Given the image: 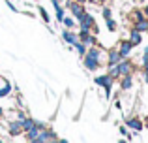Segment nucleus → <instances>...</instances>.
<instances>
[{"label": "nucleus", "mask_w": 148, "mask_h": 143, "mask_svg": "<svg viewBox=\"0 0 148 143\" xmlns=\"http://www.w3.org/2000/svg\"><path fill=\"white\" fill-rule=\"evenodd\" d=\"M19 130H21V124H19V122L17 124H11V134H17Z\"/></svg>", "instance_id": "obj_12"}, {"label": "nucleus", "mask_w": 148, "mask_h": 143, "mask_svg": "<svg viewBox=\"0 0 148 143\" xmlns=\"http://www.w3.org/2000/svg\"><path fill=\"white\" fill-rule=\"evenodd\" d=\"M122 87H124V88H130V87H131V79H130V77H126V79H124Z\"/></svg>", "instance_id": "obj_13"}, {"label": "nucleus", "mask_w": 148, "mask_h": 143, "mask_svg": "<svg viewBox=\"0 0 148 143\" xmlns=\"http://www.w3.org/2000/svg\"><path fill=\"white\" fill-rule=\"evenodd\" d=\"M54 8H56V17H58V19H62L64 11H62V8H60V6H58V2H56V0H54Z\"/></svg>", "instance_id": "obj_10"}, {"label": "nucleus", "mask_w": 148, "mask_h": 143, "mask_svg": "<svg viewBox=\"0 0 148 143\" xmlns=\"http://www.w3.org/2000/svg\"><path fill=\"white\" fill-rule=\"evenodd\" d=\"M127 126H131V128H135V130H141V122L135 121V119L133 121H127Z\"/></svg>", "instance_id": "obj_9"}, {"label": "nucleus", "mask_w": 148, "mask_h": 143, "mask_svg": "<svg viewBox=\"0 0 148 143\" xmlns=\"http://www.w3.org/2000/svg\"><path fill=\"white\" fill-rule=\"evenodd\" d=\"M130 49H131V44H124L122 45V53H120V55H127V53H130Z\"/></svg>", "instance_id": "obj_11"}, {"label": "nucleus", "mask_w": 148, "mask_h": 143, "mask_svg": "<svg viewBox=\"0 0 148 143\" xmlns=\"http://www.w3.org/2000/svg\"><path fill=\"white\" fill-rule=\"evenodd\" d=\"M21 126H23V128H26V130H30L34 126V122L30 121V119H25V121H21Z\"/></svg>", "instance_id": "obj_8"}, {"label": "nucleus", "mask_w": 148, "mask_h": 143, "mask_svg": "<svg viewBox=\"0 0 148 143\" xmlns=\"http://www.w3.org/2000/svg\"><path fill=\"white\" fill-rule=\"evenodd\" d=\"M139 41H141V34H139V30H137V32H131V45H137Z\"/></svg>", "instance_id": "obj_5"}, {"label": "nucleus", "mask_w": 148, "mask_h": 143, "mask_svg": "<svg viewBox=\"0 0 148 143\" xmlns=\"http://www.w3.org/2000/svg\"><path fill=\"white\" fill-rule=\"evenodd\" d=\"M77 2H84V0H77Z\"/></svg>", "instance_id": "obj_17"}, {"label": "nucleus", "mask_w": 148, "mask_h": 143, "mask_svg": "<svg viewBox=\"0 0 148 143\" xmlns=\"http://www.w3.org/2000/svg\"><path fill=\"white\" fill-rule=\"evenodd\" d=\"M64 38H66V40L69 41V44H77V38L73 36L71 32H64Z\"/></svg>", "instance_id": "obj_7"}, {"label": "nucleus", "mask_w": 148, "mask_h": 143, "mask_svg": "<svg viewBox=\"0 0 148 143\" xmlns=\"http://www.w3.org/2000/svg\"><path fill=\"white\" fill-rule=\"evenodd\" d=\"M92 2H94V4H99V2H101V0H92Z\"/></svg>", "instance_id": "obj_16"}, {"label": "nucleus", "mask_w": 148, "mask_h": 143, "mask_svg": "<svg viewBox=\"0 0 148 143\" xmlns=\"http://www.w3.org/2000/svg\"><path fill=\"white\" fill-rule=\"evenodd\" d=\"M120 57H122V55H120V53L112 51L111 55H109V62H111V64H116V62H120Z\"/></svg>", "instance_id": "obj_4"}, {"label": "nucleus", "mask_w": 148, "mask_h": 143, "mask_svg": "<svg viewBox=\"0 0 148 143\" xmlns=\"http://www.w3.org/2000/svg\"><path fill=\"white\" fill-rule=\"evenodd\" d=\"M96 83H98V85H103L105 88H111V77H98V79H96Z\"/></svg>", "instance_id": "obj_3"}, {"label": "nucleus", "mask_w": 148, "mask_h": 143, "mask_svg": "<svg viewBox=\"0 0 148 143\" xmlns=\"http://www.w3.org/2000/svg\"><path fill=\"white\" fill-rule=\"evenodd\" d=\"M137 30H139V32H145V30H148V21H139L137 23Z\"/></svg>", "instance_id": "obj_6"}, {"label": "nucleus", "mask_w": 148, "mask_h": 143, "mask_svg": "<svg viewBox=\"0 0 148 143\" xmlns=\"http://www.w3.org/2000/svg\"><path fill=\"white\" fill-rule=\"evenodd\" d=\"M107 25H109V28H111V30H114V21H111V19H109V23H107Z\"/></svg>", "instance_id": "obj_14"}, {"label": "nucleus", "mask_w": 148, "mask_h": 143, "mask_svg": "<svg viewBox=\"0 0 148 143\" xmlns=\"http://www.w3.org/2000/svg\"><path fill=\"white\" fill-rule=\"evenodd\" d=\"M146 15H148V8H146Z\"/></svg>", "instance_id": "obj_18"}, {"label": "nucleus", "mask_w": 148, "mask_h": 143, "mask_svg": "<svg viewBox=\"0 0 148 143\" xmlns=\"http://www.w3.org/2000/svg\"><path fill=\"white\" fill-rule=\"evenodd\" d=\"M131 70V64L130 62H124V64H118V66L112 70V73H127Z\"/></svg>", "instance_id": "obj_1"}, {"label": "nucleus", "mask_w": 148, "mask_h": 143, "mask_svg": "<svg viewBox=\"0 0 148 143\" xmlns=\"http://www.w3.org/2000/svg\"><path fill=\"white\" fill-rule=\"evenodd\" d=\"M64 23H66V26H73V19H66Z\"/></svg>", "instance_id": "obj_15"}, {"label": "nucleus", "mask_w": 148, "mask_h": 143, "mask_svg": "<svg viewBox=\"0 0 148 143\" xmlns=\"http://www.w3.org/2000/svg\"><path fill=\"white\" fill-rule=\"evenodd\" d=\"M69 8H71V11H73V13H75V15H77V17H79V19H81V17H83V15H84L83 8H81L79 4H73V2H71V4H69Z\"/></svg>", "instance_id": "obj_2"}]
</instances>
